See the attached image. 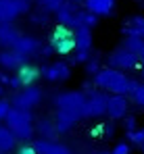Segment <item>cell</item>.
<instances>
[{
    "label": "cell",
    "instance_id": "cell-1",
    "mask_svg": "<svg viewBox=\"0 0 144 154\" xmlns=\"http://www.w3.org/2000/svg\"><path fill=\"white\" fill-rule=\"evenodd\" d=\"M86 94L79 92V90H69V92H61L52 98L54 104V123L59 133H69L71 127L84 119V112H86Z\"/></svg>",
    "mask_w": 144,
    "mask_h": 154
},
{
    "label": "cell",
    "instance_id": "cell-2",
    "mask_svg": "<svg viewBox=\"0 0 144 154\" xmlns=\"http://www.w3.org/2000/svg\"><path fill=\"white\" fill-rule=\"evenodd\" d=\"M94 85L98 90L107 92V94L130 96L134 92V88L138 85V81H134L132 77H127L123 71H117L113 67H102L94 75Z\"/></svg>",
    "mask_w": 144,
    "mask_h": 154
},
{
    "label": "cell",
    "instance_id": "cell-3",
    "mask_svg": "<svg viewBox=\"0 0 144 154\" xmlns=\"http://www.w3.org/2000/svg\"><path fill=\"white\" fill-rule=\"evenodd\" d=\"M4 125L11 129L19 142H29L36 133L34 127V112L31 110H23V108H11L6 119H4Z\"/></svg>",
    "mask_w": 144,
    "mask_h": 154
},
{
    "label": "cell",
    "instance_id": "cell-4",
    "mask_svg": "<svg viewBox=\"0 0 144 154\" xmlns=\"http://www.w3.org/2000/svg\"><path fill=\"white\" fill-rule=\"evenodd\" d=\"M42 98H44V92H42V88H38V85L34 83V85H25L23 90L15 92V96H13L11 104H13L15 108L31 110V108H36L38 104L42 102Z\"/></svg>",
    "mask_w": 144,
    "mask_h": 154
},
{
    "label": "cell",
    "instance_id": "cell-5",
    "mask_svg": "<svg viewBox=\"0 0 144 154\" xmlns=\"http://www.w3.org/2000/svg\"><path fill=\"white\" fill-rule=\"evenodd\" d=\"M109 67H113V69H117V71H134V69H138L140 67V58H138V54H134V52H130L127 48H115V50L109 54Z\"/></svg>",
    "mask_w": 144,
    "mask_h": 154
},
{
    "label": "cell",
    "instance_id": "cell-6",
    "mask_svg": "<svg viewBox=\"0 0 144 154\" xmlns=\"http://www.w3.org/2000/svg\"><path fill=\"white\" fill-rule=\"evenodd\" d=\"M107 104H109V94L102 90H92L86 98V112L84 119H100L107 115Z\"/></svg>",
    "mask_w": 144,
    "mask_h": 154
},
{
    "label": "cell",
    "instance_id": "cell-7",
    "mask_svg": "<svg viewBox=\"0 0 144 154\" xmlns=\"http://www.w3.org/2000/svg\"><path fill=\"white\" fill-rule=\"evenodd\" d=\"M50 46L54 48V52H59V54H71L75 50V33H73V29L59 25L52 31Z\"/></svg>",
    "mask_w": 144,
    "mask_h": 154
},
{
    "label": "cell",
    "instance_id": "cell-8",
    "mask_svg": "<svg viewBox=\"0 0 144 154\" xmlns=\"http://www.w3.org/2000/svg\"><path fill=\"white\" fill-rule=\"evenodd\" d=\"M42 48H44L42 40H38L36 35H21V38H19V42L15 44V48H13V50L19 52L21 56H25V58L29 60V58L40 56V54H42Z\"/></svg>",
    "mask_w": 144,
    "mask_h": 154
},
{
    "label": "cell",
    "instance_id": "cell-9",
    "mask_svg": "<svg viewBox=\"0 0 144 154\" xmlns=\"http://www.w3.org/2000/svg\"><path fill=\"white\" fill-rule=\"evenodd\" d=\"M42 77L46 81H67L71 77V65L69 63H63V60H56V63H50L42 69Z\"/></svg>",
    "mask_w": 144,
    "mask_h": 154
},
{
    "label": "cell",
    "instance_id": "cell-10",
    "mask_svg": "<svg viewBox=\"0 0 144 154\" xmlns=\"http://www.w3.org/2000/svg\"><path fill=\"white\" fill-rule=\"evenodd\" d=\"M127 110H130V98L127 96H117V94H111L109 96V104H107L109 119H113V121L125 119L127 117Z\"/></svg>",
    "mask_w": 144,
    "mask_h": 154
},
{
    "label": "cell",
    "instance_id": "cell-11",
    "mask_svg": "<svg viewBox=\"0 0 144 154\" xmlns=\"http://www.w3.org/2000/svg\"><path fill=\"white\" fill-rule=\"evenodd\" d=\"M77 13H79V6L71 2V0H67L63 6H61V11L59 13H54V17H56V23L63 27H69L73 29L75 27V19H77Z\"/></svg>",
    "mask_w": 144,
    "mask_h": 154
},
{
    "label": "cell",
    "instance_id": "cell-12",
    "mask_svg": "<svg viewBox=\"0 0 144 154\" xmlns=\"http://www.w3.org/2000/svg\"><path fill=\"white\" fill-rule=\"evenodd\" d=\"M25 65H27V58L21 56L19 52L15 50H2L0 52V67L4 69V71H19V69H23Z\"/></svg>",
    "mask_w": 144,
    "mask_h": 154
},
{
    "label": "cell",
    "instance_id": "cell-13",
    "mask_svg": "<svg viewBox=\"0 0 144 154\" xmlns=\"http://www.w3.org/2000/svg\"><path fill=\"white\" fill-rule=\"evenodd\" d=\"M21 35L23 33H19V29L13 23H0V46L4 50H13Z\"/></svg>",
    "mask_w": 144,
    "mask_h": 154
},
{
    "label": "cell",
    "instance_id": "cell-14",
    "mask_svg": "<svg viewBox=\"0 0 144 154\" xmlns=\"http://www.w3.org/2000/svg\"><path fill=\"white\" fill-rule=\"evenodd\" d=\"M21 15L23 11L19 0H0V23H13Z\"/></svg>",
    "mask_w": 144,
    "mask_h": 154
},
{
    "label": "cell",
    "instance_id": "cell-15",
    "mask_svg": "<svg viewBox=\"0 0 144 154\" xmlns=\"http://www.w3.org/2000/svg\"><path fill=\"white\" fill-rule=\"evenodd\" d=\"M34 148L38 154H73L65 144H61L56 140H36Z\"/></svg>",
    "mask_w": 144,
    "mask_h": 154
},
{
    "label": "cell",
    "instance_id": "cell-16",
    "mask_svg": "<svg viewBox=\"0 0 144 154\" xmlns=\"http://www.w3.org/2000/svg\"><path fill=\"white\" fill-rule=\"evenodd\" d=\"M84 6H86V11L94 13L96 17H109V15H113L115 0H86Z\"/></svg>",
    "mask_w": 144,
    "mask_h": 154
},
{
    "label": "cell",
    "instance_id": "cell-17",
    "mask_svg": "<svg viewBox=\"0 0 144 154\" xmlns=\"http://www.w3.org/2000/svg\"><path fill=\"white\" fill-rule=\"evenodd\" d=\"M36 131L40 133V140H56V135H61L59 129H56L54 119H48V117L38 119V123H36Z\"/></svg>",
    "mask_w": 144,
    "mask_h": 154
},
{
    "label": "cell",
    "instance_id": "cell-18",
    "mask_svg": "<svg viewBox=\"0 0 144 154\" xmlns=\"http://www.w3.org/2000/svg\"><path fill=\"white\" fill-rule=\"evenodd\" d=\"M75 50H92V44H94V35H92V29L90 27H77L75 31Z\"/></svg>",
    "mask_w": 144,
    "mask_h": 154
},
{
    "label": "cell",
    "instance_id": "cell-19",
    "mask_svg": "<svg viewBox=\"0 0 144 154\" xmlns=\"http://www.w3.org/2000/svg\"><path fill=\"white\" fill-rule=\"evenodd\" d=\"M123 33H125V35H134V38H142L144 40V17L142 15H132V17L123 23Z\"/></svg>",
    "mask_w": 144,
    "mask_h": 154
},
{
    "label": "cell",
    "instance_id": "cell-20",
    "mask_svg": "<svg viewBox=\"0 0 144 154\" xmlns=\"http://www.w3.org/2000/svg\"><path fill=\"white\" fill-rule=\"evenodd\" d=\"M17 144H19L17 135L6 125H0V152H11L17 148Z\"/></svg>",
    "mask_w": 144,
    "mask_h": 154
},
{
    "label": "cell",
    "instance_id": "cell-21",
    "mask_svg": "<svg viewBox=\"0 0 144 154\" xmlns=\"http://www.w3.org/2000/svg\"><path fill=\"white\" fill-rule=\"evenodd\" d=\"M17 75L21 77L23 85H34V83H36V79H38V77H42V69H38V67H36V65H31V63H27L23 69H19V71H17Z\"/></svg>",
    "mask_w": 144,
    "mask_h": 154
},
{
    "label": "cell",
    "instance_id": "cell-22",
    "mask_svg": "<svg viewBox=\"0 0 144 154\" xmlns=\"http://www.w3.org/2000/svg\"><path fill=\"white\" fill-rule=\"evenodd\" d=\"M96 23H98V17H96L94 13H90V11H79L77 13V19H75V27H73V31L77 29V27H96Z\"/></svg>",
    "mask_w": 144,
    "mask_h": 154
},
{
    "label": "cell",
    "instance_id": "cell-23",
    "mask_svg": "<svg viewBox=\"0 0 144 154\" xmlns=\"http://www.w3.org/2000/svg\"><path fill=\"white\" fill-rule=\"evenodd\" d=\"M121 46L127 48L130 52H134V54H140V50H142V46H144V40L142 38H134V35H125L121 40Z\"/></svg>",
    "mask_w": 144,
    "mask_h": 154
},
{
    "label": "cell",
    "instance_id": "cell-24",
    "mask_svg": "<svg viewBox=\"0 0 144 154\" xmlns=\"http://www.w3.org/2000/svg\"><path fill=\"white\" fill-rule=\"evenodd\" d=\"M65 2H67V0H38V6H40L42 11L50 13V15H54V13L61 11V6H63Z\"/></svg>",
    "mask_w": 144,
    "mask_h": 154
},
{
    "label": "cell",
    "instance_id": "cell-25",
    "mask_svg": "<svg viewBox=\"0 0 144 154\" xmlns=\"http://www.w3.org/2000/svg\"><path fill=\"white\" fill-rule=\"evenodd\" d=\"M130 98H132V102L136 104V106L144 108V83H138V85L134 88V92L130 94Z\"/></svg>",
    "mask_w": 144,
    "mask_h": 154
},
{
    "label": "cell",
    "instance_id": "cell-26",
    "mask_svg": "<svg viewBox=\"0 0 144 154\" xmlns=\"http://www.w3.org/2000/svg\"><path fill=\"white\" fill-rule=\"evenodd\" d=\"M127 140H130L132 144H136L144 154V127H140L138 131H134V133H127Z\"/></svg>",
    "mask_w": 144,
    "mask_h": 154
},
{
    "label": "cell",
    "instance_id": "cell-27",
    "mask_svg": "<svg viewBox=\"0 0 144 154\" xmlns=\"http://www.w3.org/2000/svg\"><path fill=\"white\" fill-rule=\"evenodd\" d=\"M88 60H90V52H86V50H75V54L69 58V65H86Z\"/></svg>",
    "mask_w": 144,
    "mask_h": 154
},
{
    "label": "cell",
    "instance_id": "cell-28",
    "mask_svg": "<svg viewBox=\"0 0 144 154\" xmlns=\"http://www.w3.org/2000/svg\"><path fill=\"white\" fill-rule=\"evenodd\" d=\"M48 19H50V13L46 11H36V13H31V23H36V25H46Z\"/></svg>",
    "mask_w": 144,
    "mask_h": 154
},
{
    "label": "cell",
    "instance_id": "cell-29",
    "mask_svg": "<svg viewBox=\"0 0 144 154\" xmlns=\"http://www.w3.org/2000/svg\"><path fill=\"white\" fill-rule=\"evenodd\" d=\"M8 90H15V92H19V90H23V81H21V77L19 75H11V79H8V85H6Z\"/></svg>",
    "mask_w": 144,
    "mask_h": 154
},
{
    "label": "cell",
    "instance_id": "cell-30",
    "mask_svg": "<svg viewBox=\"0 0 144 154\" xmlns=\"http://www.w3.org/2000/svg\"><path fill=\"white\" fill-rule=\"evenodd\" d=\"M100 69H102V67H98V60H96V58H90V60L86 63V73H88V75L94 77Z\"/></svg>",
    "mask_w": 144,
    "mask_h": 154
},
{
    "label": "cell",
    "instance_id": "cell-31",
    "mask_svg": "<svg viewBox=\"0 0 144 154\" xmlns=\"http://www.w3.org/2000/svg\"><path fill=\"white\" fill-rule=\"evenodd\" d=\"M130 152H132V146L127 142H117L113 148V154H130Z\"/></svg>",
    "mask_w": 144,
    "mask_h": 154
},
{
    "label": "cell",
    "instance_id": "cell-32",
    "mask_svg": "<svg viewBox=\"0 0 144 154\" xmlns=\"http://www.w3.org/2000/svg\"><path fill=\"white\" fill-rule=\"evenodd\" d=\"M11 108H13V104L8 102V100H4V98H0V121L6 119V115H8Z\"/></svg>",
    "mask_w": 144,
    "mask_h": 154
},
{
    "label": "cell",
    "instance_id": "cell-33",
    "mask_svg": "<svg viewBox=\"0 0 144 154\" xmlns=\"http://www.w3.org/2000/svg\"><path fill=\"white\" fill-rule=\"evenodd\" d=\"M123 121H125V131H127V133L138 131V121H136V117H125Z\"/></svg>",
    "mask_w": 144,
    "mask_h": 154
},
{
    "label": "cell",
    "instance_id": "cell-34",
    "mask_svg": "<svg viewBox=\"0 0 144 154\" xmlns=\"http://www.w3.org/2000/svg\"><path fill=\"white\" fill-rule=\"evenodd\" d=\"M17 154H38L34 146H19L17 148Z\"/></svg>",
    "mask_w": 144,
    "mask_h": 154
},
{
    "label": "cell",
    "instance_id": "cell-35",
    "mask_svg": "<svg viewBox=\"0 0 144 154\" xmlns=\"http://www.w3.org/2000/svg\"><path fill=\"white\" fill-rule=\"evenodd\" d=\"M19 4H21V11H23V15L31 11V0H19Z\"/></svg>",
    "mask_w": 144,
    "mask_h": 154
},
{
    "label": "cell",
    "instance_id": "cell-36",
    "mask_svg": "<svg viewBox=\"0 0 144 154\" xmlns=\"http://www.w3.org/2000/svg\"><path fill=\"white\" fill-rule=\"evenodd\" d=\"M102 131H104V135H109V137H111V135L115 133V125H113V123H109V125H102Z\"/></svg>",
    "mask_w": 144,
    "mask_h": 154
},
{
    "label": "cell",
    "instance_id": "cell-37",
    "mask_svg": "<svg viewBox=\"0 0 144 154\" xmlns=\"http://www.w3.org/2000/svg\"><path fill=\"white\" fill-rule=\"evenodd\" d=\"M52 52H54V48H52L50 44H44V48H42V54H40V56H44V58H46V56L52 54Z\"/></svg>",
    "mask_w": 144,
    "mask_h": 154
},
{
    "label": "cell",
    "instance_id": "cell-38",
    "mask_svg": "<svg viewBox=\"0 0 144 154\" xmlns=\"http://www.w3.org/2000/svg\"><path fill=\"white\" fill-rule=\"evenodd\" d=\"M8 79H11V73H8V71H2V73H0V83H2V85H8Z\"/></svg>",
    "mask_w": 144,
    "mask_h": 154
},
{
    "label": "cell",
    "instance_id": "cell-39",
    "mask_svg": "<svg viewBox=\"0 0 144 154\" xmlns=\"http://www.w3.org/2000/svg\"><path fill=\"white\" fill-rule=\"evenodd\" d=\"M138 58H140V67H142V71H144V46H142V50H140V54H138Z\"/></svg>",
    "mask_w": 144,
    "mask_h": 154
},
{
    "label": "cell",
    "instance_id": "cell-40",
    "mask_svg": "<svg viewBox=\"0 0 144 154\" xmlns=\"http://www.w3.org/2000/svg\"><path fill=\"white\" fill-rule=\"evenodd\" d=\"M2 96H4V85L0 83V98H2Z\"/></svg>",
    "mask_w": 144,
    "mask_h": 154
},
{
    "label": "cell",
    "instance_id": "cell-41",
    "mask_svg": "<svg viewBox=\"0 0 144 154\" xmlns=\"http://www.w3.org/2000/svg\"><path fill=\"white\" fill-rule=\"evenodd\" d=\"M96 154H113V150L109 152V150H102V152H96Z\"/></svg>",
    "mask_w": 144,
    "mask_h": 154
},
{
    "label": "cell",
    "instance_id": "cell-42",
    "mask_svg": "<svg viewBox=\"0 0 144 154\" xmlns=\"http://www.w3.org/2000/svg\"><path fill=\"white\" fill-rule=\"evenodd\" d=\"M71 2H75V4H79V2H86V0H71Z\"/></svg>",
    "mask_w": 144,
    "mask_h": 154
},
{
    "label": "cell",
    "instance_id": "cell-43",
    "mask_svg": "<svg viewBox=\"0 0 144 154\" xmlns=\"http://www.w3.org/2000/svg\"><path fill=\"white\" fill-rule=\"evenodd\" d=\"M0 154H8V152H0Z\"/></svg>",
    "mask_w": 144,
    "mask_h": 154
}]
</instances>
